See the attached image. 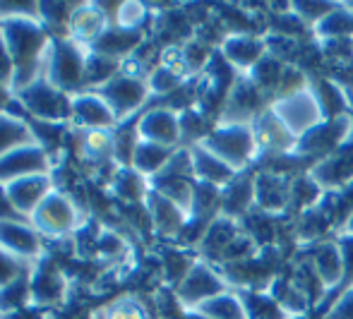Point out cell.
I'll return each instance as SVG.
<instances>
[{
    "mask_svg": "<svg viewBox=\"0 0 353 319\" xmlns=\"http://www.w3.org/2000/svg\"><path fill=\"white\" fill-rule=\"evenodd\" d=\"M144 209L149 216V228L157 233L159 238L166 240H181L183 231L188 226V212L183 207H178L176 202L166 199L163 194L149 190L147 199H144Z\"/></svg>",
    "mask_w": 353,
    "mask_h": 319,
    "instance_id": "15",
    "label": "cell"
},
{
    "mask_svg": "<svg viewBox=\"0 0 353 319\" xmlns=\"http://www.w3.org/2000/svg\"><path fill=\"white\" fill-rule=\"evenodd\" d=\"M5 218H19V216L14 214L12 202L8 197V187L0 183V221H5Z\"/></svg>",
    "mask_w": 353,
    "mask_h": 319,
    "instance_id": "38",
    "label": "cell"
},
{
    "mask_svg": "<svg viewBox=\"0 0 353 319\" xmlns=\"http://www.w3.org/2000/svg\"><path fill=\"white\" fill-rule=\"evenodd\" d=\"M351 139L353 113H346V116L332 118V121H322L315 130H310L301 139H296L291 154L298 158H312L317 163L330 156V154H334L336 149H341L344 144H349Z\"/></svg>",
    "mask_w": 353,
    "mask_h": 319,
    "instance_id": "7",
    "label": "cell"
},
{
    "mask_svg": "<svg viewBox=\"0 0 353 319\" xmlns=\"http://www.w3.org/2000/svg\"><path fill=\"white\" fill-rule=\"evenodd\" d=\"M27 264H22L19 259H14L12 255L0 250V288H5L8 283H12L14 278L22 271H27Z\"/></svg>",
    "mask_w": 353,
    "mask_h": 319,
    "instance_id": "36",
    "label": "cell"
},
{
    "mask_svg": "<svg viewBox=\"0 0 353 319\" xmlns=\"http://www.w3.org/2000/svg\"><path fill=\"white\" fill-rule=\"evenodd\" d=\"M149 5L135 3V0H128V3H118L116 12H113V24L128 32H144V24L149 19Z\"/></svg>",
    "mask_w": 353,
    "mask_h": 319,
    "instance_id": "32",
    "label": "cell"
},
{
    "mask_svg": "<svg viewBox=\"0 0 353 319\" xmlns=\"http://www.w3.org/2000/svg\"><path fill=\"white\" fill-rule=\"evenodd\" d=\"M10 101H12V92H10V89L5 87V84H0V113H3L5 108H8Z\"/></svg>",
    "mask_w": 353,
    "mask_h": 319,
    "instance_id": "39",
    "label": "cell"
},
{
    "mask_svg": "<svg viewBox=\"0 0 353 319\" xmlns=\"http://www.w3.org/2000/svg\"><path fill=\"white\" fill-rule=\"evenodd\" d=\"M312 178L322 185L325 192H341L353 185V139L330 154L327 158L317 161L312 168H307Z\"/></svg>",
    "mask_w": 353,
    "mask_h": 319,
    "instance_id": "19",
    "label": "cell"
},
{
    "mask_svg": "<svg viewBox=\"0 0 353 319\" xmlns=\"http://www.w3.org/2000/svg\"><path fill=\"white\" fill-rule=\"evenodd\" d=\"M101 3H77L74 8L70 24H68V39L82 43V46H92L103 32L113 24V17L101 10Z\"/></svg>",
    "mask_w": 353,
    "mask_h": 319,
    "instance_id": "20",
    "label": "cell"
},
{
    "mask_svg": "<svg viewBox=\"0 0 353 319\" xmlns=\"http://www.w3.org/2000/svg\"><path fill=\"white\" fill-rule=\"evenodd\" d=\"M32 269V267H29ZM29 269L22 271L12 283L0 288V317L32 307V293H29Z\"/></svg>",
    "mask_w": 353,
    "mask_h": 319,
    "instance_id": "30",
    "label": "cell"
},
{
    "mask_svg": "<svg viewBox=\"0 0 353 319\" xmlns=\"http://www.w3.org/2000/svg\"><path fill=\"white\" fill-rule=\"evenodd\" d=\"M286 65L288 63H283L276 56L267 53V56L262 58V61L257 63L255 68L245 74V77L250 79L257 89H262V92H265L272 101H274L276 94H279V84H281V77H283V70H286Z\"/></svg>",
    "mask_w": 353,
    "mask_h": 319,
    "instance_id": "29",
    "label": "cell"
},
{
    "mask_svg": "<svg viewBox=\"0 0 353 319\" xmlns=\"http://www.w3.org/2000/svg\"><path fill=\"white\" fill-rule=\"evenodd\" d=\"M190 154H192V176H195V183L223 190V187L231 185V183L241 176V173L233 171L228 163H223L219 156H214L210 149H205L202 144L190 147Z\"/></svg>",
    "mask_w": 353,
    "mask_h": 319,
    "instance_id": "23",
    "label": "cell"
},
{
    "mask_svg": "<svg viewBox=\"0 0 353 319\" xmlns=\"http://www.w3.org/2000/svg\"><path fill=\"white\" fill-rule=\"evenodd\" d=\"M108 192L116 197L121 204H130V207H140L147 199L149 181L135 171L132 166H118V171L108 181Z\"/></svg>",
    "mask_w": 353,
    "mask_h": 319,
    "instance_id": "25",
    "label": "cell"
},
{
    "mask_svg": "<svg viewBox=\"0 0 353 319\" xmlns=\"http://www.w3.org/2000/svg\"><path fill=\"white\" fill-rule=\"evenodd\" d=\"M176 149H168V147H161V144H154V142H142L137 144L135 149V156H132V168H135L140 176H144L147 181H152L154 176L166 168L168 158L173 156Z\"/></svg>",
    "mask_w": 353,
    "mask_h": 319,
    "instance_id": "28",
    "label": "cell"
},
{
    "mask_svg": "<svg viewBox=\"0 0 353 319\" xmlns=\"http://www.w3.org/2000/svg\"><path fill=\"white\" fill-rule=\"evenodd\" d=\"M89 48L68 37H51L46 58H43V79L65 94L82 92L84 65Z\"/></svg>",
    "mask_w": 353,
    "mask_h": 319,
    "instance_id": "3",
    "label": "cell"
},
{
    "mask_svg": "<svg viewBox=\"0 0 353 319\" xmlns=\"http://www.w3.org/2000/svg\"><path fill=\"white\" fill-rule=\"evenodd\" d=\"M346 89H349V96H351V103H353V82L349 84V87H346Z\"/></svg>",
    "mask_w": 353,
    "mask_h": 319,
    "instance_id": "41",
    "label": "cell"
},
{
    "mask_svg": "<svg viewBox=\"0 0 353 319\" xmlns=\"http://www.w3.org/2000/svg\"><path fill=\"white\" fill-rule=\"evenodd\" d=\"M307 262L312 264L315 274L320 276V281L325 283L327 293L332 288L346 286V262H344V252H341V245L339 240H322L317 245H312L310 250V259Z\"/></svg>",
    "mask_w": 353,
    "mask_h": 319,
    "instance_id": "21",
    "label": "cell"
},
{
    "mask_svg": "<svg viewBox=\"0 0 353 319\" xmlns=\"http://www.w3.org/2000/svg\"><path fill=\"white\" fill-rule=\"evenodd\" d=\"M190 315H197L200 319H250L241 291L219 293V296H214L210 300L200 302L197 307H192Z\"/></svg>",
    "mask_w": 353,
    "mask_h": 319,
    "instance_id": "26",
    "label": "cell"
},
{
    "mask_svg": "<svg viewBox=\"0 0 353 319\" xmlns=\"http://www.w3.org/2000/svg\"><path fill=\"white\" fill-rule=\"evenodd\" d=\"M322 319H353V283L344 286L339 298H334L330 307H327Z\"/></svg>",
    "mask_w": 353,
    "mask_h": 319,
    "instance_id": "35",
    "label": "cell"
},
{
    "mask_svg": "<svg viewBox=\"0 0 353 319\" xmlns=\"http://www.w3.org/2000/svg\"><path fill=\"white\" fill-rule=\"evenodd\" d=\"M270 111L281 121V125L293 134V139H301L310 130H315L325 121V113L320 108L315 92L310 87L301 89L288 96H279L270 103Z\"/></svg>",
    "mask_w": 353,
    "mask_h": 319,
    "instance_id": "8",
    "label": "cell"
},
{
    "mask_svg": "<svg viewBox=\"0 0 353 319\" xmlns=\"http://www.w3.org/2000/svg\"><path fill=\"white\" fill-rule=\"evenodd\" d=\"M29 293H32V307H37L41 312L68 302L70 281H68L61 264L48 252L29 269Z\"/></svg>",
    "mask_w": 353,
    "mask_h": 319,
    "instance_id": "9",
    "label": "cell"
},
{
    "mask_svg": "<svg viewBox=\"0 0 353 319\" xmlns=\"http://www.w3.org/2000/svg\"><path fill=\"white\" fill-rule=\"evenodd\" d=\"M144 41H147L144 32H128V29H121V27H116V24H111V27L89 46V51L99 53V56L113 58V61L121 63V61H125V58H130Z\"/></svg>",
    "mask_w": 353,
    "mask_h": 319,
    "instance_id": "24",
    "label": "cell"
},
{
    "mask_svg": "<svg viewBox=\"0 0 353 319\" xmlns=\"http://www.w3.org/2000/svg\"><path fill=\"white\" fill-rule=\"evenodd\" d=\"M137 137L168 149L183 147L181 142V111L173 106H152L135 121Z\"/></svg>",
    "mask_w": 353,
    "mask_h": 319,
    "instance_id": "12",
    "label": "cell"
},
{
    "mask_svg": "<svg viewBox=\"0 0 353 319\" xmlns=\"http://www.w3.org/2000/svg\"><path fill=\"white\" fill-rule=\"evenodd\" d=\"M286 319H312V317H307V315H305V317H286Z\"/></svg>",
    "mask_w": 353,
    "mask_h": 319,
    "instance_id": "42",
    "label": "cell"
},
{
    "mask_svg": "<svg viewBox=\"0 0 353 319\" xmlns=\"http://www.w3.org/2000/svg\"><path fill=\"white\" fill-rule=\"evenodd\" d=\"M77 3H39V22L51 37H65Z\"/></svg>",
    "mask_w": 353,
    "mask_h": 319,
    "instance_id": "31",
    "label": "cell"
},
{
    "mask_svg": "<svg viewBox=\"0 0 353 319\" xmlns=\"http://www.w3.org/2000/svg\"><path fill=\"white\" fill-rule=\"evenodd\" d=\"M223 291H228V283L223 278L221 269L216 264L207 262V259L197 257V262L190 267L185 278L176 286L173 298H176L183 310L190 312L192 307H197L200 302L210 300V298L219 296Z\"/></svg>",
    "mask_w": 353,
    "mask_h": 319,
    "instance_id": "10",
    "label": "cell"
},
{
    "mask_svg": "<svg viewBox=\"0 0 353 319\" xmlns=\"http://www.w3.org/2000/svg\"><path fill=\"white\" fill-rule=\"evenodd\" d=\"M0 32H3L14 65L12 84H10V92L14 96L43 74V58H46L48 43H51V34L39 22V17L5 19L0 22Z\"/></svg>",
    "mask_w": 353,
    "mask_h": 319,
    "instance_id": "1",
    "label": "cell"
},
{
    "mask_svg": "<svg viewBox=\"0 0 353 319\" xmlns=\"http://www.w3.org/2000/svg\"><path fill=\"white\" fill-rule=\"evenodd\" d=\"M0 250L32 267L46 255V240L27 218H5L0 221Z\"/></svg>",
    "mask_w": 353,
    "mask_h": 319,
    "instance_id": "11",
    "label": "cell"
},
{
    "mask_svg": "<svg viewBox=\"0 0 353 319\" xmlns=\"http://www.w3.org/2000/svg\"><path fill=\"white\" fill-rule=\"evenodd\" d=\"M92 92H99L106 99L111 111L116 113L118 125L128 123L130 118L137 121V118L147 111V103H149V99H152L147 79L123 74V72H118L116 77H111L106 84H101L99 89H92Z\"/></svg>",
    "mask_w": 353,
    "mask_h": 319,
    "instance_id": "6",
    "label": "cell"
},
{
    "mask_svg": "<svg viewBox=\"0 0 353 319\" xmlns=\"http://www.w3.org/2000/svg\"><path fill=\"white\" fill-rule=\"evenodd\" d=\"M128 252V243L123 240L121 236H118L116 231H111V228L101 226V231H99V238H97V255L101 259H108V262H113V259H121L123 255Z\"/></svg>",
    "mask_w": 353,
    "mask_h": 319,
    "instance_id": "34",
    "label": "cell"
},
{
    "mask_svg": "<svg viewBox=\"0 0 353 319\" xmlns=\"http://www.w3.org/2000/svg\"><path fill=\"white\" fill-rule=\"evenodd\" d=\"M29 221L43 240H65L82 228L87 218H84L82 204L77 199L61 190H53L39 204V209L32 214Z\"/></svg>",
    "mask_w": 353,
    "mask_h": 319,
    "instance_id": "4",
    "label": "cell"
},
{
    "mask_svg": "<svg viewBox=\"0 0 353 319\" xmlns=\"http://www.w3.org/2000/svg\"><path fill=\"white\" fill-rule=\"evenodd\" d=\"M200 144L238 173L248 171L262 156L252 123H214Z\"/></svg>",
    "mask_w": 353,
    "mask_h": 319,
    "instance_id": "2",
    "label": "cell"
},
{
    "mask_svg": "<svg viewBox=\"0 0 353 319\" xmlns=\"http://www.w3.org/2000/svg\"><path fill=\"white\" fill-rule=\"evenodd\" d=\"M12 74H14V65H12V58H10L8 43H5V39H3V32H0V84H5V87L10 89Z\"/></svg>",
    "mask_w": 353,
    "mask_h": 319,
    "instance_id": "37",
    "label": "cell"
},
{
    "mask_svg": "<svg viewBox=\"0 0 353 319\" xmlns=\"http://www.w3.org/2000/svg\"><path fill=\"white\" fill-rule=\"evenodd\" d=\"M99 319H152L147 305L137 296H123L101 310Z\"/></svg>",
    "mask_w": 353,
    "mask_h": 319,
    "instance_id": "33",
    "label": "cell"
},
{
    "mask_svg": "<svg viewBox=\"0 0 353 319\" xmlns=\"http://www.w3.org/2000/svg\"><path fill=\"white\" fill-rule=\"evenodd\" d=\"M216 51L238 74H248L270 53L267 39L260 34H228Z\"/></svg>",
    "mask_w": 353,
    "mask_h": 319,
    "instance_id": "18",
    "label": "cell"
},
{
    "mask_svg": "<svg viewBox=\"0 0 353 319\" xmlns=\"http://www.w3.org/2000/svg\"><path fill=\"white\" fill-rule=\"evenodd\" d=\"M291 178L274 168H260L255 173V212L274 218L291 212Z\"/></svg>",
    "mask_w": 353,
    "mask_h": 319,
    "instance_id": "13",
    "label": "cell"
},
{
    "mask_svg": "<svg viewBox=\"0 0 353 319\" xmlns=\"http://www.w3.org/2000/svg\"><path fill=\"white\" fill-rule=\"evenodd\" d=\"M53 161L43 147L34 144H24L12 152L0 156V183H12L17 178L34 176V173H51Z\"/></svg>",
    "mask_w": 353,
    "mask_h": 319,
    "instance_id": "16",
    "label": "cell"
},
{
    "mask_svg": "<svg viewBox=\"0 0 353 319\" xmlns=\"http://www.w3.org/2000/svg\"><path fill=\"white\" fill-rule=\"evenodd\" d=\"M14 99L24 108L29 121L70 125V94L56 89L48 79L39 77L37 82L14 94Z\"/></svg>",
    "mask_w": 353,
    "mask_h": 319,
    "instance_id": "5",
    "label": "cell"
},
{
    "mask_svg": "<svg viewBox=\"0 0 353 319\" xmlns=\"http://www.w3.org/2000/svg\"><path fill=\"white\" fill-rule=\"evenodd\" d=\"M70 127L72 130H116L118 118L99 92L70 94Z\"/></svg>",
    "mask_w": 353,
    "mask_h": 319,
    "instance_id": "14",
    "label": "cell"
},
{
    "mask_svg": "<svg viewBox=\"0 0 353 319\" xmlns=\"http://www.w3.org/2000/svg\"><path fill=\"white\" fill-rule=\"evenodd\" d=\"M34 132L29 125V118H22L17 113L3 111L0 113V156L24 144H34Z\"/></svg>",
    "mask_w": 353,
    "mask_h": 319,
    "instance_id": "27",
    "label": "cell"
},
{
    "mask_svg": "<svg viewBox=\"0 0 353 319\" xmlns=\"http://www.w3.org/2000/svg\"><path fill=\"white\" fill-rule=\"evenodd\" d=\"M5 187H8V197L12 202L14 214L19 218H27V221L39 209V204L56 190L51 173H34V176L17 178L12 183H5Z\"/></svg>",
    "mask_w": 353,
    "mask_h": 319,
    "instance_id": "17",
    "label": "cell"
},
{
    "mask_svg": "<svg viewBox=\"0 0 353 319\" xmlns=\"http://www.w3.org/2000/svg\"><path fill=\"white\" fill-rule=\"evenodd\" d=\"M351 48H353V37H351Z\"/></svg>",
    "mask_w": 353,
    "mask_h": 319,
    "instance_id": "43",
    "label": "cell"
},
{
    "mask_svg": "<svg viewBox=\"0 0 353 319\" xmlns=\"http://www.w3.org/2000/svg\"><path fill=\"white\" fill-rule=\"evenodd\" d=\"M255 212V173L243 171L231 185L221 190V214L233 221H243Z\"/></svg>",
    "mask_w": 353,
    "mask_h": 319,
    "instance_id": "22",
    "label": "cell"
},
{
    "mask_svg": "<svg viewBox=\"0 0 353 319\" xmlns=\"http://www.w3.org/2000/svg\"><path fill=\"white\" fill-rule=\"evenodd\" d=\"M339 231H341V236H351L353 238V212L344 218V223H341Z\"/></svg>",
    "mask_w": 353,
    "mask_h": 319,
    "instance_id": "40",
    "label": "cell"
}]
</instances>
